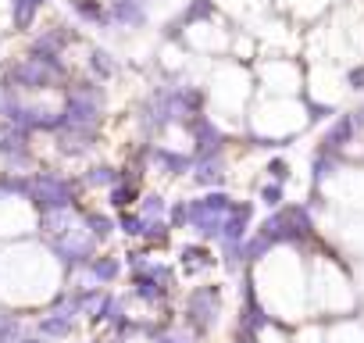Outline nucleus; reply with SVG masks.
Wrapping results in <instances>:
<instances>
[{"mask_svg": "<svg viewBox=\"0 0 364 343\" xmlns=\"http://www.w3.org/2000/svg\"><path fill=\"white\" fill-rule=\"evenodd\" d=\"M218 300H222V290L218 286H200L190 293L186 300V322H193L200 332H208L215 322H218Z\"/></svg>", "mask_w": 364, "mask_h": 343, "instance_id": "nucleus-1", "label": "nucleus"}, {"mask_svg": "<svg viewBox=\"0 0 364 343\" xmlns=\"http://www.w3.org/2000/svg\"><path fill=\"white\" fill-rule=\"evenodd\" d=\"M40 332H43V336H50V339L72 336V332H75V315H72V311H54V315H43V318H40Z\"/></svg>", "mask_w": 364, "mask_h": 343, "instance_id": "nucleus-2", "label": "nucleus"}, {"mask_svg": "<svg viewBox=\"0 0 364 343\" xmlns=\"http://www.w3.org/2000/svg\"><path fill=\"white\" fill-rule=\"evenodd\" d=\"M122 315V300L118 297H111V293H104V300H100V307L93 311V325H104V322H114Z\"/></svg>", "mask_w": 364, "mask_h": 343, "instance_id": "nucleus-3", "label": "nucleus"}, {"mask_svg": "<svg viewBox=\"0 0 364 343\" xmlns=\"http://www.w3.org/2000/svg\"><path fill=\"white\" fill-rule=\"evenodd\" d=\"M353 136V118H339L336 122V129L325 136V147L328 150H336V147H346V139Z\"/></svg>", "mask_w": 364, "mask_h": 343, "instance_id": "nucleus-4", "label": "nucleus"}, {"mask_svg": "<svg viewBox=\"0 0 364 343\" xmlns=\"http://www.w3.org/2000/svg\"><path fill=\"white\" fill-rule=\"evenodd\" d=\"M247 218H250V208L243 204V208H240V211H236V215H232V218L225 222V240H229V243H240V240H243Z\"/></svg>", "mask_w": 364, "mask_h": 343, "instance_id": "nucleus-5", "label": "nucleus"}, {"mask_svg": "<svg viewBox=\"0 0 364 343\" xmlns=\"http://www.w3.org/2000/svg\"><path fill=\"white\" fill-rule=\"evenodd\" d=\"M182 265H186V272H190L193 265H200V268H211V265H215V258H211L208 250H200V247H186V250H182Z\"/></svg>", "mask_w": 364, "mask_h": 343, "instance_id": "nucleus-6", "label": "nucleus"}, {"mask_svg": "<svg viewBox=\"0 0 364 343\" xmlns=\"http://www.w3.org/2000/svg\"><path fill=\"white\" fill-rule=\"evenodd\" d=\"M93 275H97L100 283H111V279L118 275V261H114V258H100V261H93Z\"/></svg>", "mask_w": 364, "mask_h": 343, "instance_id": "nucleus-7", "label": "nucleus"}, {"mask_svg": "<svg viewBox=\"0 0 364 343\" xmlns=\"http://www.w3.org/2000/svg\"><path fill=\"white\" fill-rule=\"evenodd\" d=\"M346 83H350L353 90H364V65H360V68H350V72H346Z\"/></svg>", "mask_w": 364, "mask_h": 343, "instance_id": "nucleus-8", "label": "nucleus"}, {"mask_svg": "<svg viewBox=\"0 0 364 343\" xmlns=\"http://www.w3.org/2000/svg\"><path fill=\"white\" fill-rule=\"evenodd\" d=\"M279 201H282V190H279V186H268V190H264V204H268V208H275Z\"/></svg>", "mask_w": 364, "mask_h": 343, "instance_id": "nucleus-9", "label": "nucleus"}, {"mask_svg": "<svg viewBox=\"0 0 364 343\" xmlns=\"http://www.w3.org/2000/svg\"><path fill=\"white\" fill-rule=\"evenodd\" d=\"M90 226H93V233H97V236H107V233H111L107 218H90Z\"/></svg>", "mask_w": 364, "mask_h": 343, "instance_id": "nucleus-10", "label": "nucleus"}, {"mask_svg": "<svg viewBox=\"0 0 364 343\" xmlns=\"http://www.w3.org/2000/svg\"><path fill=\"white\" fill-rule=\"evenodd\" d=\"M122 226H125V233H129V236L143 233V229H139V218H129V215H125V218H122Z\"/></svg>", "mask_w": 364, "mask_h": 343, "instance_id": "nucleus-11", "label": "nucleus"}, {"mask_svg": "<svg viewBox=\"0 0 364 343\" xmlns=\"http://www.w3.org/2000/svg\"><path fill=\"white\" fill-rule=\"evenodd\" d=\"M268 172H272V176H275V179H286V176H289V168H286L282 161H275V164H272Z\"/></svg>", "mask_w": 364, "mask_h": 343, "instance_id": "nucleus-12", "label": "nucleus"}, {"mask_svg": "<svg viewBox=\"0 0 364 343\" xmlns=\"http://www.w3.org/2000/svg\"><path fill=\"white\" fill-rule=\"evenodd\" d=\"M240 343H257V336H254V332H247V329H240Z\"/></svg>", "mask_w": 364, "mask_h": 343, "instance_id": "nucleus-13", "label": "nucleus"}, {"mask_svg": "<svg viewBox=\"0 0 364 343\" xmlns=\"http://www.w3.org/2000/svg\"><path fill=\"white\" fill-rule=\"evenodd\" d=\"M15 343H43L40 336H22V339H15Z\"/></svg>", "mask_w": 364, "mask_h": 343, "instance_id": "nucleus-14", "label": "nucleus"}, {"mask_svg": "<svg viewBox=\"0 0 364 343\" xmlns=\"http://www.w3.org/2000/svg\"><path fill=\"white\" fill-rule=\"evenodd\" d=\"M154 343H182V339H171V336H161V339H154Z\"/></svg>", "mask_w": 364, "mask_h": 343, "instance_id": "nucleus-15", "label": "nucleus"}]
</instances>
